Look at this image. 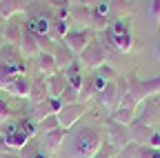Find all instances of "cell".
<instances>
[{"label":"cell","instance_id":"cell-6","mask_svg":"<svg viewBox=\"0 0 160 158\" xmlns=\"http://www.w3.org/2000/svg\"><path fill=\"white\" fill-rule=\"evenodd\" d=\"M107 33H109L111 45L118 51H129L131 49V36H129V29L125 27V23H120V20L111 23V27L107 29Z\"/></svg>","mask_w":160,"mask_h":158},{"label":"cell","instance_id":"cell-32","mask_svg":"<svg viewBox=\"0 0 160 158\" xmlns=\"http://www.w3.org/2000/svg\"><path fill=\"white\" fill-rule=\"evenodd\" d=\"M0 158H20V156L13 154V151H2V154H0Z\"/></svg>","mask_w":160,"mask_h":158},{"label":"cell","instance_id":"cell-5","mask_svg":"<svg viewBox=\"0 0 160 158\" xmlns=\"http://www.w3.org/2000/svg\"><path fill=\"white\" fill-rule=\"evenodd\" d=\"M93 40V31L91 29H73V31H67L65 36V45L69 47L71 54H82L85 47Z\"/></svg>","mask_w":160,"mask_h":158},{"label":"cell","instance_id":"cell-23","mask_svg":"<svg viewBox=\"0 0 160 158\" xmlns=\"http://www.w3.org/2000/svg\"><path fill=\"white\" fill-rule=\"evenodd\" d=\"M62 105H71V103H78V89L76 87H71V85H67L65 89H62V94H60V98H58Z\"/></svg>","mask_w":160,"mask_h":158},{"label":"cell","instance_id":"cell-9","mask_svg":"<svg viewBox=\"0 0 160 158\" xmlns=\"http://www.w3.org/2000/svg\"><path fill=\"white\" fill-rule=\"evenodd\" d=\"M18 49H20V54H22L25 58H38L40 51H42V49H40V45H38L36 33H33L31 29H27V27H22V38H20Z\"/></svg>","mask_w":160,"mask_h":158},{"label":"cell","instance_id":"cell-11","mask_svg":"<svg viewBox=\"0 0 160 158\" xmlns=\"http://www.w3.org/2000/svg\"><path fill=\"white\" fill-rule=\"evenodd\" d=\"M67 78L65 74H53V76H47L45 78V87H47V94L49 98H60V94H62V89L67 87Z\"/></svg>","mask_w":160,"mask_h":158},{"label":"cell","instance_id":"cell-25","mask_svg":"<svg viewBox=\"0 0 160 158\" xmlns=\"http://www.w3.org/2000/svg\"><path fill=\"white\" fill-rule=\"evenodd\" d=\"M149 18L151 23H160V0H149Z\"/></svg>","mask_w":160,"mask_h":158},{"label":"cell","instance_id":"cell-3","mask_svg":"<svg viewBox=\"0 0 160 158\" xmlns=\"http://www.w3.org/2000/svg\"><path fill=\"white\" fill-rule=\"evenodd\" d=\"M80 60H82L87 67H91V69H98L100 65H105V60H107L105 45L98 43V40H91V43L85 47V51L80 54Z\"/></svg>","mask_w":160,"mask_h":158},{"label":"cell","instance_id":"cell-31","mask_svg":"<svg viewBox=\"0 0 160 158\" xmlns=\"http://www.w3.org/2000/svg\"><path fill=\"white\" fill-rule=\"evenodd\" d=\"M56 27H58V36H67V31H69V29H67V23H65V20H60Z\"/></svg>","mask_w":160,"mask_h":158},{"label":"cell","instance_id":"cell-27","mask_svg":"<svg viewBox=\"0 0 160 158\" xmlns=\"http://www.w3.org/2000/svg\"><path fill=\"white\" fill-rule=\"evenodd\" d=\"M91 83H93V91H96V94H100V91H102V89L107 87V83H109V80H105V78L96 71V74L91 76Z\"/></svg>","mask_w":160,"mask_h":158},{"label":"cell","instance_id":"cell-33","mask_svg":"<svg viewBox=\"0 0 160 158\" xmlns=\"http://www.w3.org/2000/svg\"><path fill=\"white\" fill-rule=\"evenodd\" d=\"M156 56H158V60H160V38H158V43H156Z\"/></svg>","mask_w":160,"mask_h":158},{"label":"cell","instance_id":"cell-21","mask_svg":"<svg viewBox=\"0 0 160 158\" xmlns=\"http://www.w3.org/2000/svg\"><path fill=\"white\" fill-rule=\"evenodd\" d=\"M89 18H91V9H89V7H85V5L73 7V20H76V23L89 25Z\"/></svg>","mask_w":160,"mask_h":158},{"label":"cell","instance_id":"cell-1","mask_svg":"<svg viewBox=\"0 0 160 158\" xmlns=\"http://www.w3.org/2000/svg\"><path fill=\"white\" fill-rule=\"evenodd\" d=\"M100 147H102L100 131L91 125H82V127H76L67 136L62 156L65 158H93Z\"/></svg>","mask_w":160,"mask_h":158},{"label":"cell","instance_id":"cell-29","mask_svg":"<svg viewBox=\"0 0 160 158\" xmlns=\"http://www.w3.org/2000/svg\"><path fill=\"white\" fill-rule=\"evenodd\" d=\"M9 116H11V109H9V105L0 98V123H5V120H9Z\"/></svg>","mask_w":160,"mask_h":158},{"label":"cell","instance_id":"cell-13","mask_svg":"<svg viewBox=\"0 0 160 158\" xmlns=\"http://www.w3.org/2000/svg\"><path fill=\"white\" fill-rule=\"evenodd\" d=\"M129 134H131V140H133L136 145H149V138H151L153 129L147 127L142 120H138V123H133V127H131Z\"/></svg>","mask_w":160,"mask_h":158},{"label":"cell","instance_id":"cell-28","mask_svg":"<svg viewBox=\"0 0 160 158\" xmlns=\"http://www.w3.org/2000/svg\"><path fill=\"white\" fill-rule=\"evenodd\" d=\"M113 156H116V149H113L111 145H102L93 158H113Z\"/></svg>","mask_w":160,"mask_h":158},{"label":"cell","instance_id":"cell-24","mask_svg":"<svg viewBox=\"0 0 160 158\" xmlns=\"http://www.w3.org/2000/svg\"><path fill=\"white\" fill-rule=\"evenodd\" d=\"M36 36H47L49 31V20L47 18H36V20H31V27H29Z\"/></svg>","mask_w":160,"mask_h":158},{"label":"cell","instance_id":"cell-30","mask_svg":"<svg viewBox=\"0 0 160 158\" xmlns=\"http://www.w3.org/2000/svg\"><path fill=\"white\" fill-rule=\"evenodd\" d=\"M149 147L160 149V134H158V131H153V134H151V138H149Z\"/></svg>","mask_w":160,"mask_h":158},{"label":"cell","instance_id":"cell-17","mask_svg":"<svg viewBox=\"0 0 160 158\" xmlns=\"http://www.w3.org/2000/svg\"><path fill=\"white\" fill-rule=\"evenodd\" d=\"M22 11V3L20 0H0V18L2 20H11V16Z\"/></svg>","mask_w":160,"mask_h":158},{"label":"cell","instance_id":"cell-15","mask_svg":"<svg viewBox=\"0 0 160 158\" xmlns=\"http://www.w3.org/2000/svg\"><path fill=\"white\" fill-rule=\"evenodd\" d=\"M53 58H56V65H58V69L60 71H65V69H69L76 60H73V56H71V51H69V47L62 43L56 51H53Z\"/></svg>","mask_w":160,"mask_h":158},{"label":"cell","instance_id":"cell-10","mask_svg":"<svg viewBox=\"0 0 160 158\" xmlns=\"http://www.w3.org/2000/svg\"><path fill=\"white\" fill-rule=\"evenodd\" d=\"M5 91H9L11 96H16V98H29V89H31V80L25 76V74H18V76H13L11 80L2 87Z\"/></svg>","mask_w":160,"mask_h":158},{"label":"cell","instance_id":"cell-34","mask_svg":"<svg viewBox=\"0 0 160 158\" xmlns=\"http://www.w3.org/2000/svg\"><path fill=\"white\" fill-rule=\"evenodd\" d=\"M71 3H80V0H71Z\"/></svg>","mask_w":160,"mask_h":158},{"label":"cell","instance_id":"cell-14","mask_svg":"<svg viewBox=\"0 0 160 158\" xmlns=\"http://www.w3.org/2000/svg\"><path fill=\"white\" fill-rule=\"evenodd\" d=\"M2 36H5V43H7V45H11V47H18V45H20V38H22V25H18V23H11V20H7Z\"/></svg>","mask_w":160,"mask_h":158},{"label":"cell","instance_id":"cell-19","mask_svg":"<svg viewBox=\"0 0 160 158\" xmlns=\"http://www.w3.org/2000/svg\"><path fill=\"white\" fill-rule=\"evenodd\" d=\"M111 118H113V120L116 123H120V125H131L133 123V109L131 107H125V105H120L113 114H111Z\"/></svg>","mask_w":160,"mask_h":158},{"label":"cell","instance_id":"cell-4","mask_svg":"<svg viewBox=\"0 0 160 158\" xmlns=\"http://www.w3.org/2000/svg\"><path fill=\"white\" fill-rule=\"evenodd\" d=\"M85 103H71V105H62V109H60L56 116H58V123H60V127L62 129H71L80 118H82V114H85Z\"/></svg>","mask_w":160,"mask_h":158},{"label":"cell","instance_id":"cell-20","mask_svg":"<svg viewBox=\"0 0 160 158\" xmlns=\"http://www.w3.org/2000/svg\"><path fill=\"white\" fill-rule=\"evenodd\" d=\"M58 127H60V123H58V116H56V114H51V116L42 118V120L38 123V131H40V134L53 131V129H58Z\"/></svg>","mask_w":160,"mask_h":158},{"label":"cell","instance_id":"cell-16","mask_svg":"<svg viewBox=\"0 0 160 158\" xmlns=\"http://www.w3.org/2000/svg\"><path fill=\"white\" fill-rule=\"evenodd\" d=\"M49 98V94H47V87H45V78L42 80H36V83H31V89H29V105H36V103H42V100H47Z\"/></svg>","mask_w":160,"mask_h":158},{"label":"cell","instance_id":"cell-18","mask_svg":"<svg viewBox=\"0 0 160 158\" xmlns=\"http://www.w3.org/2000/svg\"><path fill=\"white\" fill-rule=\"evenodd\" d=\"M53 111H51V103H49V98L47 100H42V103H36V105H31V120L38 125L42 118H47V116H51Z\"/></svg>","mask_w":160,"mask_h":158},{"label":"cell","instance_id":"cell-8","mask_svg":"<svg viewBox=\"0 0 160 158\" xmlns=\"http://www.w3.org/2000/svg\"><path fill=\"white\" fill-rule=\"evenodd\" d=\"M67 136H69V131L67 129H62V127H58V129H53V131H47V134H40V145H42L49 154H56L60 147L65 145V140H67Z\"/></svg>","mask_w":160,"mask_h":158},{"label":"cell","instance_id":"cell-7","mask_svg":"<svg viewBox=\"0 0 160 158\" xmlns=\"http://www.w3.org/2000/svg\"><path fill=\"white\" fill-rule=\"evenodd\" d=\"M96 96H98V100L107 107V111H109V114H113V111L120 107V103H122V94H120V89H118L116 80L107 83V87L100 91V94H96Z\"/></svg>","mask_w":160,"mask_h":158},{"label":"cell","instance_id":"cell-12","mask_svg":"<svg viewBox=\"0 0 160 158\" xmlns=\"http://www.w3.org/2000/svg\"><path fill=\"white\" fill-rule=\"evenodd\" d=\"M36 65H38V71L42 74L45 78H47V76L58 74V65H56V58H53V54L40 51V56L36 58Z\"/></svg>","mask_w":160,"mask_h":158},{"label":"cell","instance_id":"cell-22","mask_svg":"<svg viewBox=\"0 0 160 158\" xmlns=\"http://www.w3.org/2000/svg\"><path fill=\"white\" fill-rule=\"evenodd\" d=\"M96 91H93V83H91V76L89 78H85V83H82V87L78 89V103H85L87 98H91Z\"/></svg>","mask_w":160,"mask_h":158},{"label":"cell","instance_id":"cell-2","mask_svg":"<svg viewBox=\"0 0 160 158\" xmlns=\"http://www.w3.org/2000/svg\"><path fill=\"white\" fill-rule=\"evenodd\" d=\"M105 129H107V138H109V145L116 149V151H122L127 149V145L131 143V134L125 125L116 123L113 118H109V120L105 123Z\"/></svg>","mask_w":160,"mask_h":158},{"label":"cell","instance_id":"cell-26","mask_svg":"<svg viewBox=\"0 0 160 158\" xmlns=\"http://www.w3.org/2000/svg\"><path fill=\"white\" fill-rule=\"evenodd\" d=\"M96 71H98L100 76H102L105 80H109V83H111V80H116V78H118V74H116V71H113V69H111L109 65H100V67H98Z\"/></svg>","mask_w":160,"mask_h":158}]
</instances>
